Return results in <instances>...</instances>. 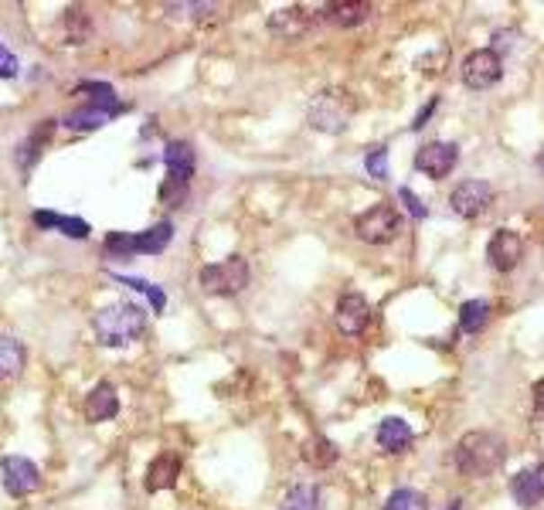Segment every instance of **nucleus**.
<instances>
[{
    "label": "nucleus",
    "mask_w": 544,
    "mask_h": 510,
    "mask_svg": "<svg viewBox=\"0 0 544 510\" xmlns=\"http://www.w3.org/2000/svg\"><path fill=\"white\" fill-rule=\"evenodd\" d=\"M507 460V443L504 435L490 433V429H473V433L459 435V443L452 449V463L467 479L494 477Z\"/></svg>",
    "instance_id": "nucleus-1"
},
{
    "label": "nucleus",
    "mask_w": 544,
    "mask_h": 510,
    "mask_svg": "<svg viewBox=\"0 0 544 510\" xmlns=\"http://www.w3.org/2000/svg\"><path fill=\"white\" fill-rule=\"evenodd\" d=\"M93 330L106 347H129L147 334V309L137 303H112L93 317Z\"/></svg>",
    "instance_id": "nucleus-2"
},
{
    "label": "nucleus",
    "mask_w": 544,
    "mask_h": 510,
    "mask_svg": "<svg viewBox=\"0 0 544 510\" xmlns=\"http://www.w3.org/2000/svg\"><path fill=\"white\" fill-rule=\"evenodd\" d=\"M358 112V99L343 89H326L310 103L307 109V123L320 133H343Z\"/></svg>",
    "instance_id": "nucleus-3"
},
{
    "label": "nucleus",
    "mask_w": 544,
    "mask_h": 510,
    "mask_svg": "<svg viewBox=\"0 0 544 510\" xmlns=\"http://www.w3.org/2000/svg\"><path fill=\"white\" fill-rule=\"evenodd\" d=\"M201 290L208 296H238L252 279V269L242 255H228L221 263H211L201 269Z\"/></svg>",
    "instance_id": "nucleus-4"
},
{
    "label": "nucleus",
    "mask_w": 544,
    "mask_h": 510,
    "mask_svg": "<svg viewBox=\"0 0 544 510\" xmlns=\"http://www.w3.org/2000/svg\"><path fill=\"white\" fill-rule=\"evenodd\" d=\"M171 238H174L171 221H156L154 228H147V232H140V235L112 232L106 238V252L109 255H120V259H126V255H140V252H147V255H160L164 248L171 246Z\"/></svg>",
    "instance_id": "nucleus-5"
},
{
    "label": "nucleus",
    "mask_w": 544,
    "mask_h": 510,
    "mask_svg": "<svg viewBox=\"0 0 544 510\" xmlns=\"http://www.w3.org/2000/svg\"><path fill=\"white\" fill-rule=\"evenodd\" d=\"M402 232V215L391 204H371L368 211L354 218V235L368 246H388Z\"/></svg>",
    "instance_id": "nucleus-6"
},
{
    "label": "nucleus",
    "mask_w": 544,
    "mask_h": 510,
    "mask_svg": "<svg viewBox=\"0 0 544 510\" xmlns=\"http://www.w3.org/2000/svg\"><path fill=\"white\" fill-rule=\"evenodd\" d=\"M463 85L473 89V93H483L490 85H497L500 76H504V58H500L494 48H477L463 58Z\"/></svg>",
    "instance_id": "nucleus-7"
},
{
    "label": "nucleus",
    "mask_w": 544,
    "mask_h": 510,
    "mask_svg": "<svg viewBox=\"0 0 544 510\" xmlns=\"http://www.w3.org/2000/svg\"><path fill=\"white\" fill-rule=\"evenodd\" d=\"M490 204H494V187L486 184V181H477V177L459 181L450 194V208L459 218H467V221L486 215V211H490Z\"/></svg>",
    "instance_id": "nucleus-8"
},
{
    "label": "nucleus",
    "mask_w": 544,
    "mask_h": 510,
    "mask_svg": "<svg viewBox=\"0 0 544 510\" xmlns=\"http://www.w3.org/2000/svg\"><path fill=\"white\" fill-rule=\"evenodd\" d=\"M456 164H459V147L446 143V139H433V143L419 147V154H415V170H422L433 181H446L456 170Z\"/></svg>",
    "instance_id": "nucleus-9"
},
{
    "label": "nucleus",
    "mask_w": 544,
    "mask_h": 510,
    "mask_svg": "<svg viewBox=\"0 0 544 510\" xmlns=\"http://www.w3.org/2000/svg\"><path fill=\"white\" fill-rule=\"evenodd\" d=\"M0 477H4V490L11 497H31L34 490H41V470L24 456H7L0 463Z\"/></svg>",
    "instance_id": "nucleus-10"
},
{
    "label": "nucleus",
    "mask_w": 544,
    "mask_h": 510,
    "mask_svg": "<svg viewBox=\"0 0 544 510\" xmlns=\"http://www.w3.org/2000/svg\"><path fill=\"white\" fill-rule=\"evenodd\" d=\"M334 324L343 337H358L371 324V303L361 293H343L337 300V309H334Z\"/></svg>",
    "instance_id": "nucleus-11"
},
{
    "label": "nucleus",
    "mask_w": 544,
    "mask_h": 510,
    "mask_svg": "<svg viewBox=\"0 0 544 510\" xmlns=\"http://www.w3.org/2000/svg\"><path fill=\"white\" fill-rule=\"evenodd\" d=\"M486 259L497 273H513L521 259H524V242L521 235L511 232V228H497L490 235V246H486Z\"/></svg>",
    "instance_id": "nucleus-12"
},
{
    "label": "nucleus",
    "mask_w": 544,
    "mask_h": 510,
    "mask_svg": "<svg viewBox=\"0 0 544 510\" xmlns=\"http://www.w3.org/2000/svg\"><path fill=\"white\" fill-rule=\"evenodd\" d=\"M313 28V14L307 7H282L276 14L269 17V31L276 34L280 41H299L307 38Z\"/></svg>",
    "instance_id": "nucleus-13"
},
{
    "label": "nucleus",
    "mask_w": 544,
    "mask_h": 510,
    "mask_svg": "<svg viewBox=\"0 0 544 510\" xmlns=\"http://www.w3.org/2000/svg\"><path fill=\"white\" fill-rule=\"evenodd\" d=\"M181 456L177 452H160L150 460L147 466V477H143V487H147V494H160V490H171L177 477H181Z\"/></svg>",
    "instance_id": "nucleus-14"
},
{
    "label": "nucleus",
    "mask_w": 544,
    "mask_h": 510,
    "mask_svg": "<svg viewBox=\"0 0 544 510\" xmlns=\"http://www.w3.org/2000/svg\"><path fill=\"white\" fill-rule=\"evenodd\" d=\"M511 494L517 507L534 510L544 500V466H528L511 479Z\"/></svg>",
    "instance_id": "nucleus-15"
},
{
    "label": "nucleus",
    "mask_w": 544,
    "mask_h": 510,
    "mask_svg": "<svg viewBox=\"0 0 544 510\" xmlns=\"http://www.w3.org/2000/svg\"><path fill=\"white\" fill-rule=\"evenodd\" d=\"M116 412H120V391L112 381H99L85 395V422H106V418H116Z\"/></svg>",
    "instance_id": "nucleus-16"
},
{
    "label": "nucleus",
    "mask_w": 544,
    "mask_h": 510,
    "mask_svg": "<svg viewBox=\"0 0 544 510\" xmlns=\"http://www.w3.org/2000/svg\"><path fill=\"white\" fill-rule=\"evenodd\" d=\"M116 112H123L120 103H85V106H78L76 112L65 116V126L76 130V133H82V130H99V126L106 123V120H112Z\"/></svg>",
    "instance_id": "nucleus-17"
},
{
    "label": "nucleus",
    "mask_w": 544,
    "mask_h": 510,
    "mask_svg": "<svg viewBox=\"0 0 544 510\" xmlns=\"http://www.w3.org/2000/svg\"><path fill=\"white\" fill-rule=\"evenodd\" d=\"M164 164H167V177L191 184V177H194V167H198L194 147H191L187 139H171V143H167V150H164Z\"/></svg>",
    "instance_id": "nucleus-18"
},
{
    "label": "nucleus",
    "mask_w": 544,
    "mask_h": 510,
    "mask_svg": "<svg viewBox=\"0 0 544 510\" xmlns=\"http://www.w3.org/2000/svg\"><path fill=\"white\" fill-rule=\"evenodd\" d=\"M374 7L364 4V0H341V4H326L324 17L337 28H358L364 21H371Z\"/></svg>",
    "instance_id": "nucleus-19"
},
{
    "label": "nucleus",
    "mask_w": 544,
    "mask_h": 510,
    "mask_svg": "<svg viewBox=\"0 0 544 510\" xmlns=\"http://www.w3.org/2000/svg\"><path fill=\"white\" fill-rule=\"evenodd\" d=\"M412 443H415V433H412V425L405 418L391 416L378 425V446L385 449V452H405Z\"/></svg>",
    "instance_id": "nucleus-20"
},
{
    "label": "nucleus",
    "mask_w": 544,
    "mask_h": 510,
    "mask_svg": "<svg viewBox=\"0 0 544 510\" xmlns=\"http://www.w3.org/2000/svg\"><path fill=\"white\" fill-rule=\"evenodd\" d=\"M28 364V351L17 337H0V381H14L21 378Z\"/></svg>",
    "instance_id": "nucleus-21"
},
{
    "label": "nucleus",
    "mask_w": 544,
    "mask_h": 510,
    "mask_svg": "<svg viewBox=\"0 0 544 510\" xmlns=\"http://www.w3.org/2000/svg\"><path fill=\"white\" fill-rule=\"evenodd\" d=\"M34 225L38 228H55V232L68 235V238H89V221L72 215H55V211H34Z\"/></svg>",
    "instance_id": "nucleus-22"
},
{
    "label": "nucleus",
    "mask_w": 544,
    "mask_h": 510,
    "mask_svg": "<svg viewBox=\"0 0 544 510\" xmlns=\"http://www.w3.org/2000/svg\"><path fill=\"white\" fill-rule=\"evenodd\" d=\"M299 452H303L307 466H313V470H330V466L337 463V456H341V449L334 446L326 435H310Z\"/></svg>",
    "instance_id": "nucleus-23"
},
{
    "label": "nucleus",
    "mask_w": 544,
    "mask_h": 510,
    "mask_svg": "<svg viewBox=\"0 0 544 510\" xmlns=\"http://www.w3.org/2000/svg\"><path fill=\"white\" fill-rule=\"evenodd\" d=\"M280 510H324V497L317 483H296L290 494L282 497Z\"/></svg>",
    "instance_id": "nucleus-24"
},
{
    "label": "nucleus",
    "mask_w": 544,
    "mask_h": 510,
    "mask_svg": "<svg viewBox=\"0 0 544 510\" xmlns=\"http://www.w3.org/2000/svg\"><path fill=\"white\" fill-rule=\"evenodd\" d=\"M51 133H55V120H45V123H41V130L28 137V143H21V150H17V164H21V170H24V174L31 170V164H38L41 147L51 139Z\"/></svg>",
    "instance_id": "nucleus-25"
},
{
    "label": "nucleus",
    "mask_w": 544,
    "mask_h": 510,
    "mask_svg": "<svg viewBox=\"0 0 544 510\" xmlns=\"http://www.w3.org/2000/svg\"><path fill=\"white\" fill-rule=\"evenodd\" d=\"M486 324H490V303L486 300H467L459 307V327L467 334H480Z\"/></svg>",
    "instance_id": "nucleus-26"
},
{
    "label": "nucleus",
    "mask_w": 544,
    "mask_h": 510,
    "mask_svg": "<svg viewBox=\"0 0 544 510\" xmlns=\"http://www.w3.org/2000/svg\"><path fill=\"white\" fill-rule=\"evenodd\" d=\"M385 510H429V500H425L419 490L402 487V490H395V494L385 500Z\"/></svg>",
    "instance_id": "nucleus-27"
},
{
    "label": "nucleus",
    "mask_w": 544,
    "mask_h": 510,
    "mask_svg": "<svg viewBox=\"0 0 544 510\" xmlns=\"http://www.w3.org/2000/svg\"><path fill=\"white\" fill-rule=\"evenodd\" d=\"M65 24H68V38H72V45H82V41L89 38V31H93V21L82 14V11H76V7L65 14Z\"/></svg>",
    "instance_id": "nucleus-28"
},
{
    "label": "nucleus",
    "mask_w": 544,
    "mask_h": 510,
    "mask_svg": "<svg viewBox=\"0 0 544 510\" xmlns=\"http://www.w3.org/2000/svg\"><path fill=\"white\" fill-rule=\"evenodd\" d=\"M187 187H191V184L167 177V181L160 184V204H167V208H181V204L187 201Z\"/></svg>",
    "instance_id": "nucleus-29"
},
{
    "label": "nucleus",
    "mask_w": 544,
    "mask_h": 510,
    "mask_svg": "<svg viewBox=\"0 0 544 510\" xmlns=\"http://www.w3.org/2000/svg\"><path fill=\"white\" fill-rule=\"evenodd\" d=\"M364 167L374 181H388V147H374L371 154L364 157Z\"/></svg>",
    "instance_id": "nucleus-30"
},
{
    "label": "nucleus",
    "mask_w": 544,
    "mask_h": 510,
    "mask_svg": "<svg viewBox=\"0 0 544 510\" xmlns=\"http://www.w3.org/2000/svg\"><path fill=\"white\" fill-rule=\"evenodd\" d=\"M120 282H126V286H133V290H140V293L150 296L154 309H164V293L156 290L154 282H147V279H129V276H120Z\"/></svg>",
    "instance_id": "nucleus-31"
},
{
    "label": "nucleus",
    "mask_w": 544,
    "mask_h": 510,
    "mask_svg": "<svg viewBox=\"0 0 544 510\" xmlns=\"http://www.w3.org/2000/svg\"><path fill=\"white\" fill-rule=\"evenodd\" d=\"M17 72H21V65H17V55L0 45V78H17Z\"/></svg>",
    "instance_id": "nucleus-32"
},
{
    "label": "nucleus",
    "mask_w": 544,
    "mask_h": 510,
    "mask_svg": "<svg viewBox=\"0 0 544 510\" xmlns=\"http://www.w3.org/2000/svg\"><path fill=\"white\" fill-rule=\"evenodd\" d=\"M398 194H402V201L408 204V211H412V215H415V218H425V208H422V201L415 198V194H412V191H408V187H402Z\"/></svg>",
    "instance_id": "nucleus-33"
},
{
    "label": "nucleus",
    "mask_w": 544,
    "mask_h": 510,
    "mask_svg": "<svg viewBox=\"0 0 544 510\" xmlns=\"http://www.w3.org/2000/svg\"><path fill=\"white\" fill-rule=\"evenodd\" d=\"M531 402H534V412L544 418V378L534 381V388H531Z\"/></svg>",
    "instance_id": "nucleus-34"
},
{
    "label": "nucleus",
    "mask_w": 544,
    "mask_h": 510,
    "mask_svg": "<svg viewBox=\"0 0 544 510\" xmlns=\"http://www.w3.org/2000/svg\"><path fill=\"white\" fill-rule=\"evenodd\" d=\"M433 109H435V99H433V103H429V106H425V109H422L419 116H415V123H412V130H422V126H425V120L433 116Z\"/></svg>",
    "instance_id": "nucleus-35"
},
{
    "label": "nucleus",
    "mask_w": 544,
    "mask_h": 510,
    "mask_svg": "<svg viewBox=\"0 0 544 510\" xmlns=\"http://www.w3.org/2000/svg\"><path fill=\"white\" fill-rule=\"evenodd\" d=\"M538 167H541V170H544V150H541V157H538Z\"/></svg>",
    "instance_id": "nucleus-36"
},
{
    "label": "nucleus",
    "mask_w": 544,
    "mask_h": 510,
    "mask_svg": "<svg viewBox=\"0 0 544 510\" xmlns=\"http://www.w3.org/2000/svg\"><path fill=\"white\" fill-rule=\"evenodd\" d=\"M450 510H459V504H456V500H452V507Z\"/></svg>",
    "instance_id": "nucleus-37"
}]
</instances>
